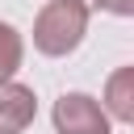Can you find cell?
Here are the masks:
<instances>
[{
    "mask_svg": "<svg viewBox=\"0 0 134 134\" xmlns=\"http://www.w3.org/2000/svg\"><path fill=\"white\" fill-rule=\"evenodd\" d=\"M84 29H88V8L75 4V0H50L38 21H34V46L42 54H67L84 42Z\"/></svg>",
    "mask_w": 134,
    "mask_h": 134,
    "instance_id": "obj_1",
    "label": "cell"
},
{
    "mask_svg": "<svg viewBox=\"0 0 134 134\" xmlns=\"http://www.w3.org/2000/svg\"><path fill=\"white\" fill-rule=\"evenodd\" d=\"M54 126L59 134H109V113L100 100L84 92H67L54 105Z\"/></svg>",
    "mask_w": 134,
    "mask_h": 134,
    "instance_id": "obj_2",
    "label": "cell"
},
{
    "mask_svg": "<svg viewBox=\"0 0 134 134\" xmlns=\"http://www.w3.org/2000/svg\"><path fill=\"white\" fill-rule=\"evenodd\" d=\"M34 109H38V100H34V92L25 84H13V80L0 84V134L25 130L34 121Z\"/></svg>",
    "mask_w": 134,
    "mask_h": 134,
    "instance_id": "obj_3",
    "label": "cell"
},
{
    "mask_svg": "<svg viewBox=\"0 0 134 134\" xmlns=\"http://www.w3.org/2000/svg\"><path fill=\"white\" fill-rule=\"evenodd\" d=\"M105 100H109V113H113V117H121V121L134 117V67H121V71L109 80Z\"/></svg>",
    "mask_w": 134,
    "mask_h": 134,
    "instance_id": "obj_4",
    "label": "cell"
},
{
    "mask_svg": "<svg viewBox=\"0 0 134 134\" xmlns=\"http://www.w3.org/2000/svg\"><path fill=\"white\" fill-rule=\"evenodd\" d=\"M21 67V38L13 25L0 21V84H8V75Z\"/></svg>",
    "mask_w": 134,
    "mask_h": 134,
    "instance_id": "obj_5",
    "label": "cell"
},
{
    "mask_svg": "<svg viewBox=\"0 0 134 134\" xmlns=\"http://www.w3.org/2000/svg\"><path fill=\"white\" fill-rule=\"evenodd\" d=\"M84 8H105V13H117V17H130L134 13V0H75Z\"/></svg>",
    "mask_w": 134,
    "mask_h": 134,
    "instance_id": "obj_6",
    "label": "cell"
}]
</instances>
